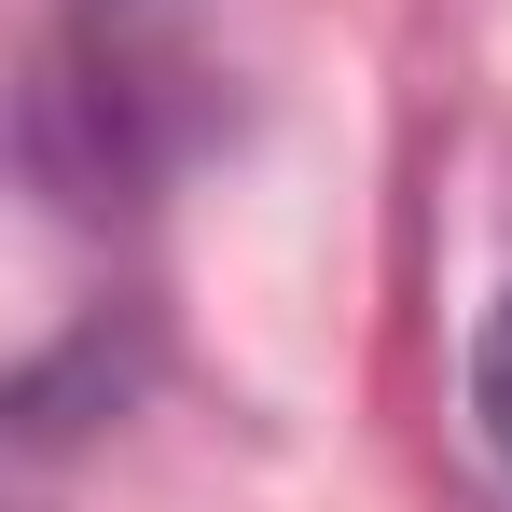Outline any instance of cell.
Returning a JSON list of instances; mask_svg holds the SVG:
<instances>
[{
    "instance_id": "cell-1",
    "label": "cell",
    "mask_w": 512,
    "mask_h": 512,
    "mask_svg": "<svg viewBox=\"0 0 512 512\" xmlns=\"http://www.w3.org/2000/svg\"><path fill=\"white\" fill-rule=\"evenodd\" d=\"M471 429H485V457L512 471V291L485 305V333H471Z\"/></svg>"
}]
</instances>
